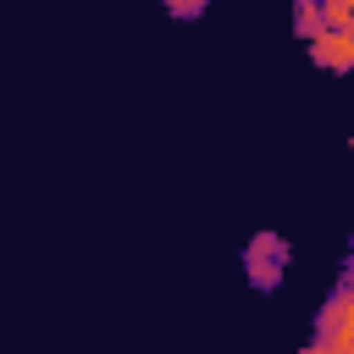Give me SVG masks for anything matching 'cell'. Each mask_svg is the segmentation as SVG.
<instances>
[{"label": "cell", "instance_id": "277c9868", "mask_svg": "<svg viewBox=\"0 0 354 354\" xmlns=\"http://www.w3.org/2000/svg\"><path fill=\"white\" fill-rule=\"evenodd\" d=\"M293 33L310 44L321 33V0H293Z\"/></svg>", "mask_w": 354, "mask_h": 354}, {"label": "cell", "instance_id": "7a4b0ae2", "mask_svg": "<svg viewBox=\"0 0 354 354\" xmlns=\"http://www.w3.org/2000/svg\"><path fill=\"white\" fill-rule=\"evenodd\" d=\"M288 238L282 232H254L249 243H243V277H249V288L254 293H277L282 288V277H288Z\"/></svg>", "mask_w": 354, "mask_h": 354}, {"label": "cell", "instance_id": "5b68a950", "mask_svg": "<svg viewBox=\"0 0 354 354\" xmlns=\"http://www.w3.org/2000/svg\"><path fill=\"white\" fill-rule=\"evenodd\" d=\"M160 6H166V17H177V22H194V17L210 11V0H160Z\"/></svg>", "mask_w": 354, "mask_h": 354}, {"label": "cell", "instance_id": "3957f363", "mask_svg": "<svg viewBox=\"0 0 354 354\" xmlns=\"http://www.w3.org/2000/svg\"><path fill=\"white\" fill-rule=\"evenodd\" d=\"M304 50H310V61H315L321 72H354V33H326V28H321Z\"/></svg>", "mask_w": 354, "mask_h": 354}, {"label": "cell", "instance_id": "6da1fadb", "mask_svg": "<svg viewBox=\"0 0 354 354\" xmlns=\"http://www.w3.org/2000/svg\"><path fill=\"white\" fill-rule=\"evenodd\" d=\"M321 354H354V271L337 277V288L326 293L321 315H315V337Z\"/></svg>", "mask_w": 354, "mask_h": 354}, {"label": "cell", "instance_id": "8992f818", "mask_svg": "<svg viewBox=\"0 0 354 354\" xmlns=\"http://www.w3.org/2000/svg\"><path fill=\"white\" fill-rule=\"evenodd\" d=\"M343 271H354V266H343Z\"/></svg>", "mask_w": 354, "mask_h": 354}]
</instances>
